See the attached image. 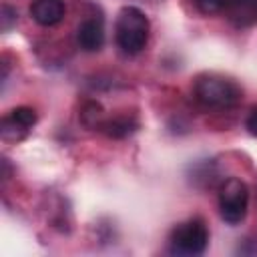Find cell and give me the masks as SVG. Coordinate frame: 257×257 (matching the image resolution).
<instances>
[{"label":"cell","instance_id":"1","mask_svg":"<svg viewBox=\"0 0 257 257\" xmlns=\"http://www.w3.org/2000/svg\"><path fill=\"white\" fill-rule=\"evenodd\" d=\"M116 44L126 54H137L145 48L149 40V20L143 10L137 6H124L120 8L116 16Z\"/></svg>","mask_w":257,"mask_h":257},{"label":"cell","instance_id":"2","mask_svg":"<svg viewBox=\"0 0 257 257\" xmlns=\"http://www.w3.org/2000/svg\"><path fill=\"white\" fill-rule=\"evenodd\" d=\"M195 96L201 104L209 108H231L241 98V88L223 76H201L195 84Z\"/></svg>","mask_w":257,"mask_h":257},{"label":"cell","instance_id":"3","mask_svg":"<svg viewBox=\"0 0 257 257\" xmlns=\"http://www.w3.org/2000/svg\"><path fill=\"white\" fill-rule=\"evenodd\" d=\"M247 207H249V189H247V185L237 177L227 179L219 189L221 219L229 225H239L247 217Z\"/></svg>","mask_w":257,"mask_h":257},{"label":"cell","instance_id":"4","mask_svg":"<svg viewBox=\"0 0 257 257\" xmlns=\"http://www.w3.org/2000/svg\"><path fill=\"white\" fill-rule=\"evenodd\" d=\"M209 245V231L201 219L177 225L171 233V251L179 255H201Z\"/></svg>","mask_w":257,"mask_h":257},{"label":"cell","instance_id":"5","mask_svg":"<svg viewBox=\"0 0 257 257\" xmlns=\"http://www.w3.org/2000/svg\"><path fill=\"white\" fill-rule=\"evenodd\" d=\"M78 46L86 52H96L104 44V26L100 18H86L76 30Z\"/></svg>","mask_w":257,"mask_h":257},{"label":"cell","instance_id":"6","mask_svg":"<svg viewBox=\"0 0 257 257\" xmlns=\"http://www.w3.org/2000/svg\"><path fill=\"white\" fill-rule=\"evenodd\" d=\"M62 0H34L30 4V16L40 26H54L64 18Z\"/></svg>","mask_w":257,"mask_h":257},{"label":"cell","instance_id":"7","mask_svg":"<svg viewBox=\"0 0 257 257\" xmlns=\"http://www.w3.org/2000/svg\"><path fill=\"white\" fill-rule=\"evenodd\" d=\"M229 18L239 26H247L257 22V0H225V8Z\"/></svg>","mask_w":257,"mask_h":257},{"label":"cell","instance_id":"8","mask_svg":"<svg viewBox=\"0 0 257 257\" xmlns=\"http://www.w3.org/2000/svg\"><path fill=\"white\" fill-rule=\"evenodd\" d=\"M100 131L110 139H124L137 131V120L133 116H114L104 120Z\"/></svg>","mask_w":257,"mask_h":257},{"label":"cell","instance_id":"9","mask_svg":"<svg viewBox=\"0 0 257 257\" xmlns=\"http://www.w3.org/2000/svg\"><path fill=\"white\" fill-rule=\"evenodd\" d=\"M80 120L88 128H100L102 122H104V110H102V106L98 102H92V100L86 102L82 106V110H80Z\"/></svg>","mask_w":257,"mask_h":257},{"label":"cell","instance_id":"10","mask_svg":"<svg viewBox=\"0 0 257 257\" xmlns=\"http://www.w3.org/2000/svg\"><path fill=\"white\" fill-rule=\"evenodd\" d=\"M20 128H24L26 133L36 124V112H34V108H30V106H16L14 110H10V114H8Z\"/></svg>","mask_w":257,"mask_h":257},{"label":"cell","instance_id":"11","mask_svg":"<svg viewBox=\"0 0 257 257\" xmlns=\"http://www.w3.org/2000/svg\"><path fill=\"white\" fill-rule=\"evenodd\" d=\"M195 6L203 14H217L225 8V0H195Z\"/></svg>","mask_w":257,"mask_h":257},{"label":"cell","instance_id":"12","mask_svg":"<svg viewBox=\"0 0 257 257\" xmlns=\"http://www.w3.org/2000/svg\"><path fill=\"white\" fill-rule=\"evenodd\" d=\"M16 18H18V14H16L14 8L2 6V16H0V20H2V30H8V28L16 22Z\"/></svg>","mask_w":257,"mask_h":257},{"label":"cell","instance_id":"13","mask_svg":"<svg viewBox=\"0 0 257 257\" xmlns=\"http://www.w3.org/2000/svg\"><path fill=\"white\" fill-rule=\"evenodd\" d=\"M247 128L251 131V135H255V137H257V108L249 114V118H247Z\"/></svg>","mask_w":257,"mask_h":257}]
</instances>
